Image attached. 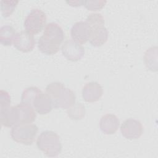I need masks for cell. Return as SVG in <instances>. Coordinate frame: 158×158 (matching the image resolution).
<instances>
[{"mask_svg": "<svg viewBox=\"0 0 158 158\" xmlns=\"http://www.w3.org/2000/svg\"><path fill=\"white\" fill-rule=\"evenodd\" d=\"M46 93L51 99L54 108L68 109L75 103L74 92L60 82H52L48 85Z\"/></svg>", "mask_w": 158, "mask_h": 158, "instance_id": "3", "label": "cell"}, {"mask_svg": "<svg viewBox=\"0 0 158 158\" xmlns=\"http://www.w3.org/2000/svg\"><path fill=\"white\" fill-rule=\"evenodd\" d=\"M102 86L96 81L87 83L82 89V97L85 101L94 102L98 101L102 96Z\"/></svg>", "mask_w": 158, "mask_h": 158, "instance_id": "12", "label": "cell"}, {"mask_svg": "<svg viewBox=\"0 0 158 158\" xmlns=\"http://www.w3.org/2000/svg\"><path fill=\"white\" fill-rule=\"evenodd\" d=\"M106 1H82V5L89 10H99L106 4Z\"/></svg>", "mask_w": 158, "mask_h": 158, "instance_id": "19", "label": "cell"}, {"mask_svg": "<svg viewBox=\"0 0 158 158\" xmlns=\"http://www.w3.org/2000/svg\"><path fill=\"white\" fill-rule=\"evenodd\" d=\"M89 26L91 33L89 39L90 44L94 47L101 46L107 40L108 31L104 27V19L99 13L89 14L85 21Z\"/></svg>", "mask_w": 158, "mask_h": 158, "instance_id": "4", "label": "cell"}, {"mask_svg": "<svg viewBox=\"0 0 158 158\" xmlns=\"http://www.w3.org/2000/svg\"><path fill=\"white\" fill-rule=\"evenodd\" d=\"M35 110L40 115H44L49 113L53 105L51 99L48 95L41 91L34 98L32 104Z\"/></svg>", "mask_w": 158, "mask_h": 158, "instance_id": "13", "label": "cell"}, {"mask_svg": "<svg viewBox=\"0 0 158 158\" xmlns=\"http://www.w3.org/2000/svg\"><path fill=\"white\" fill-rule=\"evenodd\" d=\"M120 131L123 137L131 140L138 139L141 136L143 128L140 121L130 118L123 122L120 127Z\"/></svg>", "mask_w": 158, "mask_h": 158, "instance_id": "8", "label": "cell"}, {"mask_svg": "<svg viewBox=\"0 0 158 158\" xmlns=\"http://www.w3.org/2000/svg\"><path fill=\"white\" fill-rule=\"evenodd\" d=\"M120 125L118 117L112 114H107L101 117L99 121V128L101 131L106 135L115 133Z\"/></svg>", "mask_w": 158, "mask_h": 158, "instance_id": "14", "label": "cell"}, {"mask_svg": "<svg viewBox=\"0 0 158 158\" xmlns=\"http://www.w3.org/2000/svg\"><path fill=\"white\" fill-rule=\"evenodd\" d=\"M64 38L62 27L57 23H49L45 26L43 34L38 41V48L44 54H55L59 51Z\"/></svg>", "mask_w": 158, "mask_h": 158, "instance_id": "2", "label": "cell"}, {"mask_svg": "<svg viewBox=\"0 0 158 158\" xmlns=\"http://www.w3.org/2000/svg\"><path fill=\"white\" fill-rule=\"evenodd\" d=\"M41 91V89L36 86H30L27 88L22 93L21 102L31 106L34 98Z\"/></svg>", "mask_w": 158, "mask_h": 158, "instance_id": "17", "label": "cell"}, {"mask_svg": "<svg viewBox=\"0 0 158 158\" xmlns=\"http://www.w3.org/2000/svg\"><path fill=\"white\" fill-rule=\"evenodd\" d=\"M19 1H1V10L4 17H9L14 11Z\"/></svg>", "mask_w": 158, "mask_h": 158, "instance_id": "18", "label": "cell"}, {"mask_svg": "<svg viewBox=\"0 0 158 158\" xmlns=\"http://www.w3.org/2000/svg\"><path fill=\"white\" fill-rule=\"evenodd\" d=\"M11 99L8 92L1 89L0 91V110L8 108L10 106Z\"/></svg>", "mask_w": 158, "mask_h": 158, "instance_id": "20", "label": "cell"}, {"mask_svg": "<svg viewBox=\"0 0 158 158\" xmlns=\"http://www.w3.org/2000/svg\"><path fill=\"white\" fill-rule=\"evenodd\" d=\"M46 15L42 10L33 9L25 17L23 26L27 31L36 35L43 30L46 25Z\"/></svg>", "mask_w": 158, "mask_h": 158, "instance_id": "7", "label": "cell"}, {"mask_svg": "<svg viewBox=\"0 0 158 158\" xmlns=\"http://www.w3.org/2000/svg\"><path fill=\"white\" fill-rule=\"evenodd\" d=\"M14 28L10 25H4L0 28V42L4 46H10L15 35Z\"/></svg>", "mask_w": 158, "mask_h": 158, "instance_id": "15", "label": "cell"}, {"mask_svg": "<svg viewBox=\"0 0 158 158\" xmlns=\"http://www.w3.org/2000/svg\"><path fill=\"white\" fill-rule=\"evenodd\" d=\"M90 33L91 29L89 25L83 21L75 23L70 30L72 40L81 44L86 43L89 40Z\"/></svg>", "mask_w": 158, "mask_h": 158, "instance_id": "11", "label": "cell"}, {"mask_svg": "<svg viewBox=\"0 0 158 158\" xmlns=\"http://www.w3.org/2000/svg\"><path fill=\"white\" fill-rule=\"evenodd\" d=\"M61 51L63 56L72 62L80 60L85 54V49L82 45L73 40L65 41L62 44Z\"/></svg>", "mask_w": 158, "mask_h": 158, "instance_id": "9", "label": "cell"}, {"mask_svg": "<svg viewBox=\"0 0 158 158\" xmlns=\"http://www.w3.org/2000/svg\"><path fill=\"white\" fill-rule=\"evenodd\" d=\"M38 148L48 157H57L62 151V144L59 136L54 131L46 130L42 131L36 140Z\"/></svg>", "mask_w": 158, "mask_h": 158, "instance_id": "5", "label": "cell"}, {"mask_svg": "<svg viewBox=\"0 0 158 158\" xmlns=\"http://www.w3.org/2000/svg\"><path fill=\"white\" fill-rule=\"evenodd\" d=\"M36 117V114L32 106L23 102L0 110L1 125L6 127L31 123L35 121Z\"/></svg>", "mask_w": 158, "mask_h": 158, "instance_id": "1", "label": "cell"}, {"mask_svg": "<svg viewBox=\"0 0 158 158\" xmlns=\"http://www.w3.org/2000/svg\"><path fill=\"white\" fill-rule=\"evenodd\" d=\"M38 131V127L35 124H20L12 127L10 131L12 139L25 145H31L35 141Z\"/></svg>", "mask_w": 158, "mask_h": 158, "instance_id": "6", "label": "cell"}, {"mask_svg": "<svg viewBox=\"0 0 158 158\" xmlns=\"http://www.w3.org/2000/svg\"><path fill=\"white\" fill-rule=\"evenodd\" d=\"M67 115L72 120H80L85 117V108L81 103L74 104L67 109Z\"/></svg>", "mask_w": 158, "mask_h": 158, "instance_id": "16", "label": "cell"}, {"mask_svg": "<svg viewBox=\"0 0 158 158\" xmlns=\"http://www.w3.org/2000/svg\"><path fill=\"white\" fill-rule=\"evenodd\" d=\"M13 44L14 47L23 52L31 51L35 45V40L33 35L25 31H20L16 33Z\"/></svg>", "mask_w": 158, "mask_h": 158, "instance_id": "10", "label": "cell"}]
</instances>
